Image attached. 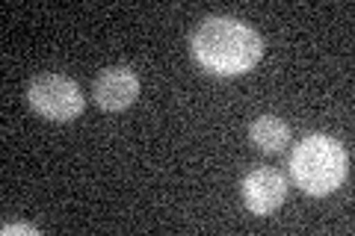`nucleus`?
I'll use <instances>...</instances> for the list:
<instances>
[{"mask_svg": "<svg viewBox=\"0 0 355 236\" xmlns=\"http://www.w3.org/2000/svg\"><path fill=\"white\" fill-rule=\"evenodd\" d=\"M291 174L296 186L308 195H329L347 181L349 156L331 136H305L291 156Z\"/></svg>", "mask_w": 355, "mask_h": 236, "instance_id": "f03ea898", "label": "nucleus"}, {"mask_svg": "<svg viewBox=\"0 0 355 236\" xmlns=\"http://www.w3.org/2000/svg\"><path fill=\"white\" fill-rule=\"evenodd\" d=\"M249 139L263 154H282L287 148V142H291V127L279 116H261L252 121Z\"/></svg>", "mask_w": 355, "mask_h": 236, "instance_id": "423d86ee", "label": "nucleus"}, {"mask_svg": "<svg viewBox=\"0 0 355 236\" xmlns=\"http://www.w3.org/2000/svg\"><path fill=\"white\" fill-rule=\"evenodd\" d=\"M190 51L205 71L216 77H234L258 65L263 42L249 24L237 18H205L190 39Z\"/></svg>", "mask_w": 355, "mask_h": 236, "instance_id": "f257e3e1", "label": "nucleus"}, {"mask_svg": "<svg viewBox=\"0 0 355 236\" xmlns=\"http://www.w3.org/2000/svg\"><path fill=\"white\" fill-rule=\"evenodd\" d=\"M3 233H36V228H27V224H12V228H3Z\"/></svg>", "mask_w": 355, "mask_h": 236, "instance_id": "0eeeda50", "label": "nucleus"}, {"mask_svg": "<svg viewBox=\"0 0 355 236\" xmlns=\"http://www.w3.org/2000/svg\"><path fill=\"white\" fill-rule=\"evenodd\" d=\"M287 198V181L275 168H258L243 177V204L254 216H270Z\"/></svg>", "mask_w": 355, "mask_h": 236, "instance_id": "20e7f679", "label": "nucleus"}, {"mask_svg": "<svg viewBox=\"0 0 355 236\" xmlns=\"http://www.w3.org/2000/svg\"><path fill=\"white\" fill-rule=\"evenodd\" d=\"M92 95L101 109H110V112L128 109L139 98V77L128 65H116V69H107L95 77Z\"/></svg>", "mask_w": 355, "mask_h": 236, "instance_id": "39448f33", "label": "nucleus"}, {"mask_svg": "<svg viewBox=\"0 0 355 236\" xmlns=\"http://www.w3.org/2000/svg\"><path fill=\"white\" fill-rule=\"evenodd\" d=\"M30 107L48 121H71L83 112V92L71 77L39 74L27 92Z\"/></svg>", "mask_w": 355, "mask_h": 236, "instance_id": "7ed1b4c3", "label": "nucleus"}]
</instances>
